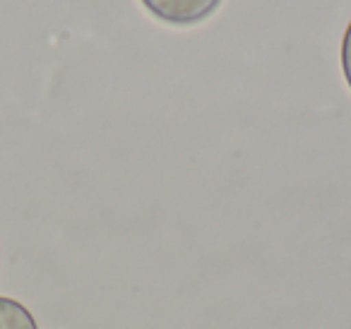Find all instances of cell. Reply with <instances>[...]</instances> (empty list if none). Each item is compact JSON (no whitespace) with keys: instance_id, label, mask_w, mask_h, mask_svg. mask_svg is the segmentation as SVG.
Listing matches in <instances>:
<instances>
[{"instance_id":"obj_1","label":"cell","mask_w":351,"mask_h":329,"mask_svg":"<svg viewBox=\"0 0 351 329\" xmlns=\"http://www.w3.org/2000/svg\"><path fill=\"white\" fill-rule=\"evenodd\" d=\"M145 10L171 27H193L212 17L224 0H140Z\"/></svg>"},{"instance_id":"obj_3","label":"cell","mask_w":351,"mask_h":329,"mask_svg":"<svg viewBox=\"0 0 351 329\" xmlns=\"http://www.w3.org/2000/svg\"><path fill=\"white\" fill-rule=\"evenodd\" d=\"M341 73H344V80L351 89V22L341 36Z\"/></svg>"},{"instance_id":"obj_2","label":"cell","mask_w":351,"mask_h":329,"mask_svg":"<svg viewBox=\"0 0 351 329\" xmlns=\"http://www.w3.org/2000/svg\"><path fill=\"white\" fill-rule=\"evenodd\" d=\"M0 329H39V324L27 305L0 295Z\"/></svg>"}]
</instances>
